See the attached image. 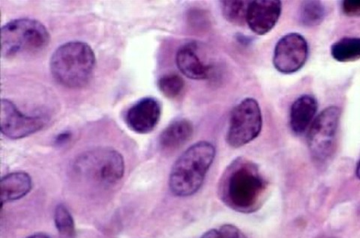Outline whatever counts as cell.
Masks as SVG:
<instances>
[{"label": "cell", "instance_id": "6da1fadb", "mask_svg": "<svg viewBox=\"0 0 360 238\" xmlns=\"http://www.w3.org/2000/svg\"><path fill=\"white\" fill-rule=\"evenodd\" d=\"M267 187V181L254 163L238 158L225 169L220 180L219 194L230 209L250 213L262 206Z\"/></svg>", "mask_w": 360, "mask_h": 238}, {"label": "cell", "instance_id": "7a4b0ae2", "mask_svg": "<svg viewBox=\"0 0 360 238\" xmlns=\"http://www.w3.org/2000/svg\"><path fill=\"white\" fill-rule=\"evenodd\" d=\"M215 156V147L209 142L201 141L189 147L172 167L169 187L173 194L187 197L196 194Z\"/></svg>", "mask_w": 360, "mask_h": 238}, {"label": "cell", "instance_id": "3957f363", "mask_svg": "<svg viewBox=\"0 0 360 238\" xmlns=\"http://www.w3.org/2000/svg\"><path fill=\"white\" fill-rule=\"evenodd\" d=\"M96 55L89 45L82 41L65 43L53 53L50 69L53 78L71 88L85 86L92 78Z\"/></svg>", "mask_w": 360, "mask_h": 238}, {"label": "cell", "instance_id": "277c9868", "mask_svg": "<svg viewBox=\"0 0 360 238\" xmlns=\"http://www.w3.org/2000/svg\"><path fill=\"white\" fill-rule=\"evenodd\" d=\"M75 176L100 187L116 185L125 172L122 156L116 150L98 148L77 157L72 166Z\"/></svg>", "mask_w": 360, "mask_h": 238}, {"label": "cell", "instance_id": "5b68a950", "mask_svg": "<svg viewBox=\"0 0 360 238\" xmlns=\"http://www.w3.org/2000/svg\"><path fill=\"white\" fill-rule=\"evenodd\" d=\"M49 41L47 28L37 20H13L1 29V53L6 58L38 53L46 48Z\"/></svg>", "mask_w": 360, "mask_h": 238}, {"label": "cell", "instance_id": "8992f818", "mask_svg": "<svg viewBox=\"0 0 360 238\" xmlns=\"http://www.w3.org/2000/svg\"><path fill=\"white\" fill-rule=\"evenodd\" d=\"M340 118L341 110L332 106L323 110L312 122L308 145L314 161L324 163L334 154Z\"/></svg>", "mask_w": 360, "mask_h": 238}, {"label": "cell", "instance_id": "52a82bcc", "mask_svg": "<svg viewBox=\"0 0 360 238\" xmlns=\"http://www.w3.org/2000/svg\"><path fill=\"white\" fill-rule=\"evenodd\" d=\"M262 114L257 101L252 98L243 100L231 112L227 142L233 148L255 140L262 129Z\"/></svg>", "mask_w": 360, "mask_h": 238}, {"label": "cell", "instance_id": "ba28073f", "mask_svg": "<svg viewBox=\"0 0 360 238\" xmlns=\"http://www.w3.org/2000/svg\"><path fill=\"white\" fill-rule=\"evenodd\" d=\"M309 56L307 41L300 34H287L276 44L274 55L276 70L285 74L300 71Z\"/></svg>", "mask_w": 360, "mask_h": 238}, {"label": "cell", "instance_id": "9c48e42d", "mask_svg": "<svg viewBox=\"0 0 360 238\" xmlns=\"http://www.w3.org/2000/svg\"><path fill=\"white\" fill-rule=\"evenodd\" d=\"M0 108V129L6 138L11 140L27 138L41 130L47 123L45 117L24 114L13 102L7 99H2Z\"/></svg>", "mask_w": 360, "mask_h": 238}, {"label": "cell", "instance_id": "30bf717a", "mask_svg": "<svg viewBox=\"0 0 360 238\" xmlns=\"http://www.w3.org/2000/svg\"><path fill=\"white\" fill-rule=\"evenodd\" d=\"M207 53L198 42L184 44L176 55L179 70L190 79L198 81L208 79L213 72V65Z\"/></svg>", "mask_w": 360, "mask_h": 238}, {"label": "cell", "instance_id": "8fae6325", "mask_svg": "<svg viewBox=\"0 0 360 238\" xmlns=\"http://www.w3.org/2000/svg\"><path fill=\"white\" fill-rule=\"evenodd\" d=\"M162 107L154 98H144L135 103L127 112L126 121L129 128L138 133L152 132L161 117Z\"/></svg>", "mask_w": 360, "mask_h": 238}, {"label": "cell", "instance_id": "7c38bea8", "mask_svg": "<svg viewBox=\"0 0 360 238\" xmlns=\"http://www.w3.org/2000/svg\"><path fill=\"white\" fill-rule=\"evenodd\" d=\"M281 2L278 0H256L248 7L246 22L257 35H265L277 24L281 13Z\"/></svg>", "mask_w": 360, "mask_h": 238}, {"label": "cell", "instance_id": "4fadbf2b", "mask_svg": "<svg viewBox=\"0 0 360 238\" xmlns=\"http://www.w3.org/2000/svg\"><path fill=\"white\" fill-rule=\"evenodd\" d=\"M318 101L313 96L304 95L292 105L290 112V126L297 135L305 133L314 121L318 111Z\"/></svg>", "mask_w": 360, "mask_h": 238}, {"label": "cell", "instance_id": "5bb4252c", "mask_svg": "<svg viewBox=\"0 0 360 238\" xmlns=\"http://www.w3.org/2000/svg\"><path fill=\"white\" fill-rule=\"evenodd\" d=\"M193 124L186 119H176L162 131L160 146L165 152H174L181 148L193 137Z\"/></svg>", "mask_w": 360, "mask_h": 238}, {"label": "cell", "instance_id": "9a60e30c", "mask_svg": "<svg viewBox=\"0 0 360 238\" xmlns=\"http://www.w3.org/2000/svg\"><path fill=\"white\" fill-rule=\"evenodd\" d=\"M31 177L26 173H10L1 179V200L3 204L18 200L29 194L32 189Z\"/></svg>", "mask_w": 360, "mask_h": 238}, {"label": "cell", "instance_id": "2e32d148", "mask_svg": "<svg viewBox=\"0 0 360 238\" xmlns=\"http://www.w3.org/2000/svg\"><path fill=\"white\" fill-rule=\"evenodd\" d=\"M333 58L340 62L360 60V38H344L335 42L330 49Z\"/></svg>", "mask_w": 360, "mask_h": 238}, {"label": "cell", "instance_id": "e0dca14e", "mask_svg": "<svg viewBox=\"0 0 360 238\" xmlns=\"http://www.w3.org/2000/svg\"><path fill=\"white\" fill-rule=\"evenodd\" d=\"M326 16V8L321 1L311 0L304 1L300 9V21L303 26L313 27L319 26Z\"/></svg>", "mask_w": 360, "mask_h": 238}, {"label": "cell", "instance_id": "ac0fdd59", "mask_svg": "<svg viewBox=\"0 0 360 238\" xmlns=\"http://www.w3.org/2000/svg\"><path fill=\"white\" fill-rule=\"evenodd\" d=\"M250 1H234L226 0L221 2L222 14L231 24L243 25L246 21L248 7Z\"/></svg>", "mask_w": 360, "mask_h": 238}, {"label": "cell", "instance_id": "d6986e66", "mask_svg": "<svg viewBox=\"0 0 360 238\" xmlns=\"http://www.w3.org/2000/svg\"><path fill=\"white\" fill-rule=\"evenodd\" d=\"M161 93L169 99H176L184 92L186 84L184 79L176 74L162 76L158 82Z\"/></svg>", "mask_w": 360, "mask_h": 238}, {"label": "cell", "instance_id": "ffe728a7", "mask_svg": "<svg viewBox=\"0 0 360 238\" xmlns=\"http://www.w3.org/2000/svg\"><path fill=\"white\" fill-rule=\"evenodd\" d=\"M54 223L56 230L63 237H75L76 231L74 219L65 206L59 205L55 209Z\"/></svg>", "mask_w": 360, "mask_h": 238}, {"label": "cell", "instance_id": "44dd1931", "mask_svg": "<svg viewBox=\"0 0 360 238\" xmlns=\"http://www.w3.org/2000/svg\"><path fill=\"white\" fill-rule=\"evenodd\" d=\"M343 13L347 17H360V0H345L342 4Z\"/></svg>", "mask_w": 360, "mask_h": 238}, {"label": "cell", "instance_id": "7402d4cb", "mask_svg": "<svg viewBox=\"0 0 360 238\" xmlns=\"http://www.w3.org/2000/svg\"><path fill=\"white\" fill-rule=\"evenodd\" d=\"M219 238H248L238 227L230 224L224 225L219 230Z\"/></svg>", "mask_w": 360, "mask_h": 238}, {"label": "cell", "instance_id": "603a6c76", "mask_svg": "<svg viewBox=\"0 0 360 238\" xmlns=\"http://www.w3.org/2000/svg\"><path fill=\"white\" fill-rule=\"evenodd\" d=\"M27 238H50L47 234L43 233H37L32 234Z\"/></svg>", "mask_w": 360, "mask_h": 238}, {"label": "cell", "instance_id": "cb8c5ba5", "mask_svg": "<svg viewBox=\"0 0 360 238\" xmlns=\"http://www.w3.org/2000/svg\"><path fill=\"white\" fill-rule=\"evenodd\" d=\"M356 173L358 178L360 179V160L359 161L356 166Z\"/></svg>", "mask_w": 360, "mask_h": 238}]
</instances>
